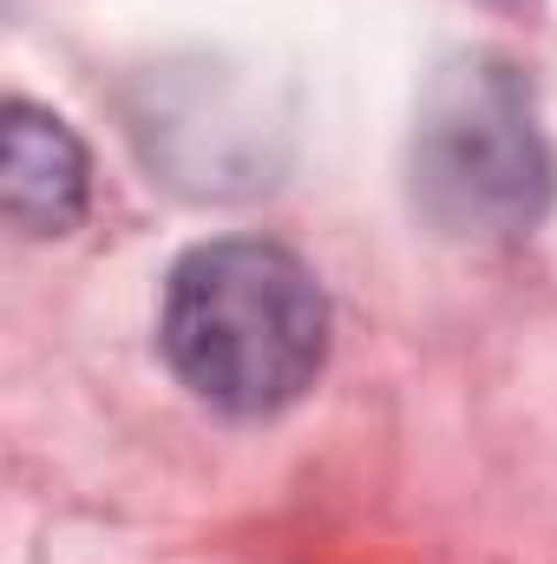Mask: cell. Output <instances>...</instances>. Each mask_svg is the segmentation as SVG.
<instances>
[{"mask_svg": "<svg viewBox=\"0 0 557 564\" xmlns=\"http://www.w3.org/2000/svg\"><path fill=\"white\" fill-rule=\"evenodd\" d=\"M557 158L512 59H452L414 126V204L446 237H525L551 210Z\"/></svg>", "mask_w": 557, "mask_h": 564, "instance_id": "cell-2", "label": "cell"}, {"mask_svg": "<svg viewBox=\"0 0 557 564\" xmlns=\"http://www.w3.org/2000/svg\"><path fill=\"white\" fill-rule=\"evenodd\" d=\"M92 197V164L73 126L33 99H7V177L0 204L20 237H66L79 230Z\"/></svg>", "mask_w": 557, "mask_h": 564, "instance_id": "cell-3", "label": "cell"}, {"mask_svg": "<svg viewBox=\"0 0 557 564\" xmlns=\"http://www.w3.org/2000/svg\"><path fill=\"white\" fill-rule=\"evenodd\" d=\"M171 375L230 421H270L328 361V295L315 270L263 237H217L177 257L157 308Z\"/></svg>", "mask_w": 557, "mask_h": 564, "instance_id": "cell-1", "label": "cell"}]
</instances>
